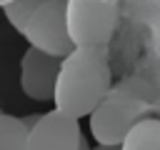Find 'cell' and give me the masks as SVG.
I'll return each mask as SVG.
<instances>
[{"instance_id":"4","label":"cell","mask_w":160,"mask_h":150,"mask_svg":"<svg viewBox=\"0 0 160 150\" xmlns=\"http://www.w3.org/2000/svg\"><path fill=\"white\" fill-rule=\"evenodd\" d=\"M20 35L30 42V48H38L62 60L72 50V42L65 30V0H45L28 18Z\"/></svg>"},{"instance_id":"5","label":"cell","mask_w":160,"mask_h":150,"mask_svg":"<svg viewBox=\"0 0 160 150\" xmlns=\"http://www.w3.org/2000/svg\"><path fill=\"white\" fill-rule=\"evenodd\" d=\"M80 135V120L52 108L50 112H42L28 130L25 150H78Z\"/></svg>"},{"instance_id":"14","label":"cell","mask_w":160,"mask_h":150,"mask_svg":"<svg viewBox=\"0 0 160 150\" xmlns=\"http://www.w3.org/2000/svg\"><path fill=\"white\" fill-rule=\"evenodd\" d=\"M0 112H2V110H0Z\"/></svg>"},{"instance_id":"13","label":"cell","mask_w":160,"mask_h":150,"mask_svg":"<svg viewBox=\"0 0 160 150\" xmlns=\"http://www.w3.org/2000/svg\"><path fill=\"white\" fill-rule=\"evenodd\" d=\"M8 2H10V0H0V8H2V5H8Z\"/></svg>"},{"instance_id":"1","label":"cell","mask_w":160,"mask_h":150,"mask_svg":"<svg viewBox=\"0 0 160 150\" xmlns=\"http://www.w3.org/2000/svg\"><path fill=\"white\" fill-rule=\"evenodd\" d=\"M110 85H112V72H110L108 45L72 48L60 60L50 102L55 105V110L75 120H82L102 100Z\"/></svg>"},{"instance_id":"12","label":"cell","mask_w":160,"mask_h":150,"mask_svg":"<svg viewBox=\"0 0 160 150\" xmlns=\"http://www.w3.org/2000/svg\"><path fill=\"white\" fill-rule=\"evenodd\" d=\"M100 2H118L120 5V0H100Z\"/></svg>"},{"instance_id":"6","label":"cell","mask_w":160,"mask_h":150,"mask_svg":"<svg viewBox=\"0 0 160 150\" xmlns=\"http://www.w3.org/2000/svg\"><path fill=\"white\" fill-rule=\"evenodd\" d=\"M60 70V58H52L38 48H28L20 58V88L35 102H50L55 78Z\"/></svg>"},{"instance_id":"2","label":"cell","mask_w":160,"mask_h":150,"mask_svg":"<svg viewBox=\"0 0 160 150\" xmlns=\"http://www.w3.org/2000/svg\"><path fill=\"white\" fill-rule=\"evenodd\" d=\"M155 95L158 90L145 75H132L110 85V90L88 115L95 145H120L125 132L150 112Z\"/></svg>"},{"instance_id":"11","label":"cell","mask_w":160,"mask_h":150,"mask_svg":"<svg viewBox=\"0 0 160 150\" xmlns=\"http://www.w3.org/2000/svg\"><path fill=\"white\" fill-rule=\"evenodd\" d=\"M90 150H118V145H95Z\"/></svg>"},{"instance_id":"7","label":"cell","mask_w":160,"mask_h":150,"mask_svg":"<svg viewBox=\"0 0 160 150\" xmlns=\"http://www.w3.org/2000/svg\"><path fill=\"white\" fill-rule=\"evenodd\" d=\"M118 150H160V120L158 118L138 120L125 132Z\"/></svg>"},{"instance_id":"9","label":"cell","mask_w":160,"mask_h":150,"mask_svg":"<svg viewBox=\"0 0 160 150\" xmlns=\"http://www.w3.org/2000/svg\"><path fill=\"white\" fill-rule=\"evenodd\" d=\"M42 2H45V0H10L8 5H2V12H5L8 22L20 32V30L25 28L28 18H30Z\"/></svg>"},{"instance_id":"8","label":"cell","mask_w":160,"mask_h":150,"mask_svg":"<svg viewBox=\"0 0 160 150\" xmlns=\"http://www.w3.org/2000/svg\"><path fill=\"white\" fill-rule=\"evenodd\" d=\"M25 135L20 118L0 112V150H25Z\"/></svg>"},{"instance_id":"10","label":"cell","mask_w":160,"mask_h":150,"mask_svg":"<svg viewBox=\"0 0 160 150\" xmlns=\"http://www.w3.org/2000/svg\"><path fill=\"white\" fill-rule=\"evenodd\" d=\"M38 118H40V112H32V115H28V118H20V122H22L25 130H30V128L38 122Z\"/></svg>"},{"instance_id":"3","label":"cell","mask_w":160,"mask_h":150,"mask_svg":"<svg viewBox=\"0 0 160 150\" xmlns=\"http://www.w3.org/2000/svg\"><path fill=\"white\" fill-rule=\"evenodd\" d=\"M120 18L118 2L65 0V30L72 48L108 45Z\"/></svg>"}]
</instances>
